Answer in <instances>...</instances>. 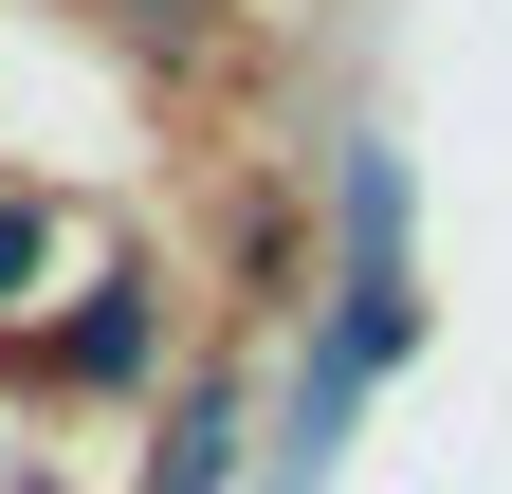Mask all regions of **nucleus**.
Segmentation results:
<instances>
[{
	"mask_svg": "<svg viewBox=\"0 0 512 494\" xmlns=\"http://www.w3.org/2000/svg\"><path fill=\"white\" fill-rule=\"evenodd\" d=\"M37 275H55V220L19 202V183H0V312H19V293H37Z\"/></svg>",
	"mask_w": 512,
	"mask_h": 494,
	"instance_id": "nucleus-3",
	"label": "nucleus"
},
{
	"mask_svg": "<svg viewBox=\"0 0 512 494\" xmlns=\"http://www.w3.org/2000/svg\"><path fill=\"white\" fill-rule=\"evenodd\" d=\"M147 366H165V293H147V275H110L92 312L55 330V385H92V403H110V385H147Z\"/></svg>",
	"mask_w": 512,
	"mask_h": 494,
	"instance_id": "nucleus-1",
	"label": "nucleus"
},
{
	"mask_svg": "<svg viewBox=\"0 0 512 494\" xmlns=\"http://www.w3.org/2000/svg\"><path fill=\"white\" fill-rule=\"evenodd\" d=\"M238 440H256V403H238V385H202V403L165 421V476H147V494H238Z\"/></svg>",
	"mask_w": 512,
	"mask_h": 494,
	"instance_id": "nucleus-2",
	"label": "nucleus"
},
{
	"mask_svg": "<svg viewBox=\"0 0 512 494\" xmlns=\"http://www.w3.org/2000/svg\"><path fill=\"white\" fill-rule=\"evenodd\" d=\"M0 494H55V476H0Z\"/></svg>",
	"mask_w": 512,
	"mask_h": 494,
	"instance_id": "nucleus-4",
	"label": "nucleus"
}]
</instances>
